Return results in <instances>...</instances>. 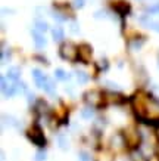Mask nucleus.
I'll use <instances>...</instances> for the list:
<instances>
[{
	"label": "nucleus",
	"instance_id": "obj_1",
	"mask_svg": "<svg viewBox=\"0 0 159 161\" xmlns=\"http://www.w3.org/2000/svg\"><path fill=\"white\" fill-rule=\"evenodd\" d=\"M82 102L87 107L102 111V109H106V107L109 105V98H108V93L102 87H93L82 93Z\"/></svg>",
	"mask_w": 159,
	"mask_h": 161
},
{
	"label": "nucleus",
	"instance_id": "obj_2",
	"mask_svg": "<svg viewBox=\"0 0 159 161\" xmlns=\"http://www.w3.org/2000/svg\"><path fill=\"white\" fill-rule=\"evenodd\" d=\"M106 148L111 152H114L115 155L118 154H124V152L130 151V145H128V141H127L125 132L124 129L121 130H115L112 133L109 139H108V143H106Z\"/></svg>",
	"mask_w": 159,
	"mask_h": 161
},
{
	"label": "nucleus",
	"instance_id": "obj_3",
	"mask_svg": "<svg viewBox=\"0 0 159 161\" xmlns=\"http://www.w3.org/2000/svg\"><path fill=\"white\" fill-rule=\"evenodd\" d=\"M25 136L28 139L34 147H37V149H44L47 148V137H46V133H44V129L41 126H39L37 123H34L25 130Z\"/></svg>",
	"mask_w": 159,
	"mask_h": 161
},
{
	"label": "nucleus",
	"instance_id": "obj_4",
	"mask_svg": "<svg viewBox=\"0 0 159 161\" xmlns=\"http://www.w3.org/2000/svg\"><path fill=\"white\" fill-rule=\"evenodd\" d=\"M59 58L69 64H78V43L72 40H66L62 44H59L58 49Z\"/></svg>",
	"mask_w": 159,
	"mask_h": 161
},
{
	"label": "nucleus",
	"instance_id": "obj_5",
	"mask_svg": "<svg viewBox=\"0 0 159 161\" xmlns=\"http://www.w3.org/2000/svg\"><path fill=\"white\" fill-rule=\"evenodd\" d=\"M108 9L114 15H116L121 21H125L133 14V6L128 0H109Z\"/></svg>",
	"mask_w": 159,
	"mask_h": 161
},
{
	"label": "nucleus",
	"instance_id": "obj_6",
	"mask_svg": "<svg viewBox=\"0 0 159 161\" xmlns=\"http://www.w3.org/2000/svg\"><path fill=\"white\" fill-rule=\"evenodd\" d=\"M127 37V49L130 53H139L140 50L145 47V44L147 43V37L145 34H140L137 31H134L133 34H125Z\"/></svg>",
	"mask_w": 159,
	"mask_h": 161
},
{
	"label": "nucleus",
	"instance_id": "obj_7",
	"mask_svg": "<svg viewBox=\"0 0 159 161\" xmlns=\"http://www.w3.org/2000/svg\"><path fill=\"white\" fill-rule=\"evenodd\" d=\"M93 58V47L90 43H78V64L81 65H90Z\"/></svg>",
	"mask_w": 159,
	"mask_h": 161
},
{
	"label": "nucleus",
	"instance_id": "obj_8",
	"mask_svg": "<svg viewBox=\"0 0 159 161\" xmlns=\"http://www.w3.org/2000/svg\"><path fill=\"white\" fill-rule=\"evenodd\" d=\"M0 90H2V96L5 99H12L18 95L16 93V83H12L5 74L0 77Z\"/></svg>",
	"mask_w": 159,
	"mask_h": 161
},
{
	"label": "nucleus",
	"instance_id": "obj_9",
	"mask_svg": "<svg viewBox=\"0 0 159 161\" xmlns=\"http://www.w3.org/2000/svg\"><path fill=\"white\" fill-rule=\"evenodd\" d=\"M31 77H33V81H34V84H35V87L40 89V90H43L46 83H47V80H49V75L44 73L41 68L31 69Z\"/></svg>",
	"mask_w": 159,
	"mask_h": 161
},
{
	"label": "nucleus",
	"instance_id": "obj_10",
	"mask_svg": "<svg viewBox=\"0 0 159 161\" xmlns=\"http://www.w3.org/2000/svg\"><path fill=\"white\" fill-rule=\"evenodd\" d=\"M29 34H31V39H33V43H34V47L41 52V50L46 49V46H47V39H46V36L43 33H40L37 30H31L29 31Z\"/></svg>",
	"mask_w": 159,
	"mask_h": 161
},
{
	"label": "nucleus",
	"instance_id": "obj_11",
	"mask_svg": "<svg viewBox=\"0 0 159 161\" xmlns=\"http://www.w3.org/2000/svg\"><path fill=\"white\" fill-rule=\"evenodd\" d=\"M72 73H74V78H75L78 86H86V84H88L92 81V78H93L92 74L87 73L86 69H82V68H75Z\"/></svg>",
	"mask_w": 159,
	"mask_h": 161
},
{
	"label": "nucleus",
	"instance_id": "obj_12",
	"mask_svg": "<svg viewBox=\"0 0 159 161\" xmlns=\"http://www.w3.org/2000/svg\"><path fill=\"white\" fill-rule=\"evenodd\" d=\"M50 34H52V39L55 43L62 44L63 42H66V37H65V28H63L61 24L53 25L50 28Z\"/></svg>",
	"mask_w": 159,
	"mask_h": 161
},
{
	"label": "nucleus",
	"instance_id": "obj_13",
	"mask_svg": "<svg viewBox=\"0 0 159 161\" xmlns=\"http://www.w3.org/2000/svg\"><path fill=\"white\" fill-rule=\"evenodd\" d=\"M53 77L56 81H62V83H71L74 78V73H69L63 68H55L53 71Z\"/></svg>",
	"mask_w": 159,
	"mask_h": 161
},
{
	"label": "nucleus",
	"instance_id": "obj_14",
	"mask_svg": "<svg viewBox=\"0 0 159 161\" xmlns=\"http://www.w3.org/2000/svg\"><path fill=\"white\" fill-rule=\"evenodd\" d=\"M97 109H94V108L92 107H87V105H82V108L80 109V117H81V120H84V121H94L97 118Z\"/></svg>",
	"mask_w": 159,
	"mask_h": 161
},
{
	"label": "nucleus",
	"instance_id": "obj_15",
	"mask_svg": "<svg viewBox=\"0 0 159 161\" xmlns=\"http://www.w3.org/2000/svg\"><path fill=\"white\" fill-rule=\"evenodd\" d=\"M56 145L61 151L66 152L69 151V148H71V142H69V137H68L66 133L63 132H56Z\"/></svg>",
	"mask_w": 159,
	"mask_h": 161
},
{
	"label": "nucleus",
	"instance_id": "obj_16",
	"mask_svg": "<svg viewBox=\"0 0 159 161\" xmlns=\"http://www.w3.org/2000/svg\"><path fill=\"white\" fill-rule=\"evenodd\" d=\"M100 86L108 93H122V87L116 81H112V80L103 78V80H100Z\"/></svg>",
	"mask_w": 159,
	"mask_h": 161
},
{
	"label": "nucleus",
	"instance_id": "obj_17",
	"mask_svg": "<svg viewBox=\"0 0 159 161\" xmlns=\"http://www.w3.org/2000/svg\"><path fill=\"white\" fill-rule=\"evenodd\" d=\"M5 75L9 78L12 83H19V81H21V75H22V68H21L19 65H13V67H9Z\"/></svg>",
	"mask_w": 159,
	"mask_h": 161
},
{
	"label": "nucleus",
	"instance_id": "obj_18",
	"mask_svg": "<svg viewBox=\"0 0 159 161\" xmlns=\"http://www.w3.org/2000/svg\"><path fill=\"white\" fill-rule=\"evenodd\" d=\"M93 67H94V74L96 75H102V74H105L109 71V67H111V64L106 58H102L96 62H93Z\"/></svg>",
	"mask_w": 159,
	"mask_h": 161
},
{
	"label": "nucleus",
	"instance_id": "obj_19",
	"mask_svg": "<svg viewBox=\"0 0 159 161\" xmlns=\"http://www.w3.org/2000/svg\"><path fill=\"white\" fill-rule=\"evenodd\" d=\"M43 92L46 93L47 96H50V98L59 99L58 93H56V80H55V77H50V75H49V80H47V83H46V86H44Z\"/></svg>",
	"mask_w": 159,
	"mask_h": 161
},
{
	"label": "nucleus",
	"instance_id": "obj_20",
	"mask_svg": "<svg viewBox=\"0 0 159 161\" xmlns=\"http://www.w3.org/2000/svg\"><path fill=\"white\" fill-rule=\"evenodd\" d=\"M143 14H147L149 16L159 15V0H152V2L145 3V6H143Z\"/></svg>",
	"mask_w": 159,
	"mask_h": 161
},
{
	"label": "nucleus",
	"instance_id": "obj_21",
	"mask_svg": "<svg viewBox=\"0 0 159 161\" xmlns=\"http://www.w3.org/2000/svg\"><path fill=\"white\" fill-rule=\"evenodd\" d=\"M50 28H52V27H50L47 21L43 19V18H35V19H34V30H37L40 33L46 34L47 31H50Z\"/></svg>",
	"mask_w": 159,
	"mask_h": 161
},
{
	"label": "nucleus",
	"instance_id": "obj_22",
	"mask_svg": "<svg viewBox=\"0 0 159 161\" xmlns=\"http://www.w3.org/2000/svg\"><path fill=\"white\" fill-rule=\"evenodd\" d=\"M77 157H78V161H96V155L90 149H87V148H81L77 152Z\"/></svg>",
	"mask_w": 159,
	"mask_h": 161
},
{
	"label": "nucleus",
	"instance_id": "obj_23",
	"mask_svg": "<svg viewBox=\"0 0 159 161\" xmlns=\"http://www.w3.org/2000/svg\"><path fill=\"white\" fill-rule=\"evenodd\" d=\"M0 58H2V65H6L12 61V49L5 47V42L2 43V52H0Z\"/></svg>",
	"mask_w": 159,
	"mask_h": 161
},
{
	"label": "nucleus",
	"instance_id": "obj_24",
	"mask_svg": "<svg viewBox=\"0 0 159 161\" xmlns=\"http://www.w3.org/2000/svg\"><path fill=\"white\" fill-rule=\"evenodd\" d=\"M68 30H69V33L74 36H78L81 33V30H80V22H78V19L75 16L69 19V22H68Z\"/></svg>",
	"mask_w": 159,
	"mask_h": 161
},
{
	"label": "nucleus",
	"instance_id": "obj_25",
	"mask_svg": "<svg viewBox=\"0 0 159 161\" xmlns=\"http://www.w3.org/2000/svg\"><path fill=\"white\" fill-rule=\"evenodd\" d=\"M25 99H27V103H28L29 109H31V108L35 105V102H37V99H39V98H37V96H35V93H34L33 90L29 89L28 92L25 93Z\"/></svg>",
	"mask_w": 159,
	"mask_h": 161
},
{
	"label": "nucleus",
	"instance_id": "obj_26",
	"mask_svg": "<svg viewBox=\"0 0 159 161\" xmlns=\"http://www.w3.org/2000/svg\"><path fill=\"white\" fill-rule=\"evenodd\" d=\"M34 161H47V149H37L34 154Z\"/></svg>",
	"mask_w": 159,
	"mask_h": 161
},
{
	"label": "nucleus",
	"instance_id": "obj_27",
	"mask_svg": "<svg viewBox=\"0 0 159 161\" xmlns=\"http://www.w3.org/2000/svg\"><path fill=\"white\" fill-rule=\"evenodd\" d=\"M33 59H34V61H35V62L43 64L44 67H49V65H50V62H49V61H47V58H46L44 55H41V52H39V53L33 55Z\"/></svg>",
	"mask_w": 159,
	"mask_h": 161
},
{
	"label": "nucleus",
	"instance_id": "obj_28",
	"mask_svg": "<svg viewBox=\"0 0 159 161\" xmlns=\"http://www.w3.org/2000/svg\"><path fill=\"white\" fill-rule=\"evenodd\" d=\"M69 3H71V6H72V9L77 12V10H81L82 8L87 5V0H71Z\"/></svg>",
	"mask_w": 159,
	"mask_h": 161
},
{
	"label": "nucleus",
	"instance_id": "obj_29",
	"mask_svg": "<svg viewBox=\"0 0 159 161\" xmlns=\"http://www.w3.org/2000/svg\"><path fill=\"white\" fill-rule=\"evenodd\" d=\"M65 93L69 95V96H74V95H75V87H74L72 83H66V86H65Z\"/></svg>",
	"mask_w": 159,
	"mask_h": 161
},
{
	"label": "nucleus",
	"instance_id": "obj_30",
	"mask_svg": "<svg viewBox=\"0 0 159 161\" xmlns=\"http://www.w3.org/2000/svg\"><path fill=\"white\" fill-rule=\"evenodd\" d=\"M147 90H149V92H152L155 96H158V98H159V84L158 83H152L149 86V89H147Z\"/></svg>",
	"mask_w": 159,
	"mask_h": 161
},
{
	"label": "nucleus",
	"instance_id": "obj_31",
	"mask_svg": "<svg viewBox=\"0 0 159 161\" xmlns=\"http://www.w3.org/2000/svg\"><path fill=\"white\" fill-rule=\"evenodd\" d=\"M12 12H13L12 9H6V8H3V9H2V14H3V15H12Z\"/></svg>",
	"mask_w": 159,
	"mask_h": 161
},
{
	"label": "nucleus",
	"instance_id": "obj_32",
	"mask_svg": "<svg viewBox=\"0 0 159 161\" xmlns=\"http://www.w3.org/2000/svg\"><path fill=\"white\" fill-rule=\"evenodd\" d=\"M156 67H158V71H159V53H158V58H156Z\"/></svg>",
	"mask_w": 159,
	"mask_h": 161
},
{
	"label": "nucleus",
	"instance_id": "obj_33",
	"mask_svg": "<svg viewBox=\"0 0 159 161\" xmlns=\"http://www.w3.org/2000/svg\"><path fill=\"white\" fill-rule=\"evenodd\" d=\"M156 161H159V157H156Z\"/></svg>",
	"mask_w": 159,
	"mask_h": 161
}]
</instances>
